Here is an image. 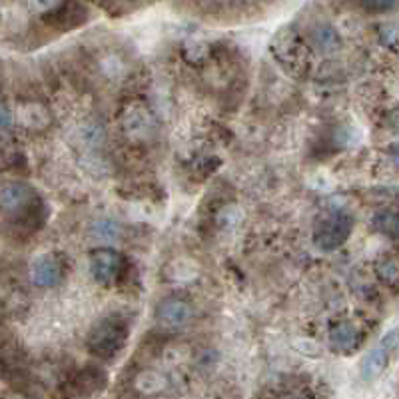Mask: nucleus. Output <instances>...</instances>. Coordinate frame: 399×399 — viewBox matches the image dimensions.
<instances>
[{"mask_svg":"<svg viewBox=\"0 0 399 399\" xmlns=\"http://www.w3.org/2000/svg\"><path fill=\"white\" fill-rule=\"evenodd\" d=\"M128 335H130V329H128V324L124 318L106 316L90 329L88 339H86V348L98 359L112 361L124 350Z\"/></svg>","mask_w":399,"mask_h":399,"instance_id":"1","label":"nucleus"},{"mask_svg":"<svg viewBox=\"0 0 399 399\" xmlns=\"http://www.w3.org/2000/svg\"><path fill=\"white\" fill-rule=\"evenodd\" d=\"M353 218L344 210H333L326 214L324 218L318 220L313 228V244L324 250V252H333L342 248L348 237L352 235Z\"/></svg>","mask_w":399,"mask_h":399,"instance_id":"2","label":"nucleus"},{"mask_svg":"<svg viewBox=\"0 0 399 399\" xmlns=\"http://www.w3.org/2000/svg\"><path fill=\"white\" fill-rule=\"evenodd\" d=\"M398 346H399V329L387 331V333L379 339V344L374 346V348L368 352V355L363 357L361 368H359L361 379L368 381V383L376 381L377 377L383 374V370L387 368L389 357H391V353L398 350Z\"/></svg>","mask_w":399,"mask_h":399,"instance_id":"3","label":"nucleus"},{"mask_svg":"<svg viewBox=\"0 0 399 399\" xmlns=\"http://www.w3.org/2000/svg\"><path fill=\"white\" fill-rule=\"evenodd\" d=\"M194 318V305L184 296H168L156 307V322L170 329L188 326Z\"/></svg>","mask_w":399,"mask_h":399,"instance_id":"4","label":"nucleus"},{"mask_svg":"<svg viewBox=\"0 0 399 399\" xmlns=\"http://www.w3.org/2000/svg\"><path fill=\"white\" fill-rule=\"evenodd\" d=\"M122 254L114 248L102 246L90 252V274L102 285L116 282L122 272Z\"/></svg>","mask_w":399,"mask_h":399,"instance_id":"5","label":"nucleus"},{"mask_svg":"<svg viewBox=\"0 0 399 399\" xmlns=\"http://www.w3.org/2000/svg\"><path fill=\"white\" fill-rule=\"evenodd\" d=\"M36 206H40V202L26 184H6L0 190V208L8 214L32 216Z\"/></svg>","mask_w":399,"mask_h":399,"instance_id":"6","label":"nucleus"},{"mask_svg":"<svg viewBox=\"0 0 399 399\" xmlns=\"http://www.w3.org/2000/svg\"><path fill=\"white\" fill-rule=\"evenodd\" d=\"M30 276H32L34 285L38 287H54L62 280V266L52 256H40L34 259L30 268Z\"/></svg>","mask_w":399,"mask_h":399,"instance_id":"7","label":"nucleus"},{"mask_svg":"<svg viewBox=\"0 0 399 399\" xmlns=\"http://www.w3.org/2000/svg\"><path fill=\"white\" fill-rule=\"evenodd\" d=\"M122 126H124L128 136H132V138H146L152 132V116H150V112L144 106L136 104V106L126 110Z\"/></svg>","mask_w":399,"mask_h":399,"instance_id":"8","label":"nucleus"},{"mask_svg":"<svg viewBox=\"0 0 399 399\" xmlns=\"http://www.w3.org/2000/svg\"><path fill=\"white\" fill-rule=\"evenodd\" d=\"M106 383V377L102 374V370L98 368H84L82 372H78L74 376V387H72V396H84V398H92L98 394Z\"/></svg>","mask_w":399,"mask_h":399,"instance_id":"9","label":"nucleus"},{"mask_svg":"<svg viewBox=\"0 0 399 399\" xmlns=\"http://www.w3.org/2000/svg\"><path fill=\"white\" fill-rule=\"evenodd\" d=\"M329 344L335 352H353L359 344V331L350 322H342L329 329Z\"/></svg>","mask_w":399,"mask_h":399,"instance_id":"10","label":"nucleus"},{"mask_svg":"<svg viewBox=\"0 0 399 399\" xmlns=\"http://www.w3.org/2000/svg\"><path fill=\"white\" fill-rule=\"evenodd\" d=\"M18 120L23 122V126L30 128V130H42V128H47L48 122H50V114H48V110L42 104L28 102V104L21 106Z\"/></svg>","mask_w":399,"mask_h":399,"instance_id":"11","label":"nucleus"},{"mask_svg":"<svg viewBox=\"0 0 399 399\" xmlns=\"http://www.w3.org/2000/svg\"><path fill=\"white\" fill-rule=\"evenodd\" d=\"M311 42H313V47L318 48L320 52H333L342 44L337 30L333 26H329V24H318L311 30Z\"/></svg>","mask_w":399,"mask_h":399,"instance_id":"12","label":"nucleus"},{"mask_svg":"<svg viewBox=\"0 0 399 399\" xmlns=\"http://www.w3.org/2000/svg\"><path fill=\"white\" fill-rule=\"evenodd\" d=\"M374 228L379 234L387 235L391 240H399V211L381 210L374 216Z\"/></svg>","mask_w":399,"mask_h":399,"instance_id":"13","label":"nucleus"},{"mask_svg":"<svg viewBox=\"0 0 399 399\" xmlns=\"http://www.w3.org/2000/svg\"><path fill=\"white\" fill-rule=\"evenodd\" d=\"M377 274L383 282L396 285V283H399V263L394 258L381 259L377 263Z\"/></svg>","mask_w":399,"mask_h":399,"instance_id":"14","label":"nucleus"},{"mask_svg":"<svg viewBox=\"0 0 399 399\" xmlns=\"http://www.w3.org/2000/svg\"><path fill=\"white\" fill-rule=\"evenodd\" d=\"M92 232H94V235L98 240L112 242V240H116L118 237V226L114 222H110V220H100V222H96L94 224Z\"/></svg>","mask_w":399,"mask_h":399,"instance_id":"15","label":"nucleus"},{"mask_svg":"<svg viewBox=\"0 0 399 399\" xmlns=\"http://www.w3.org/2000/svg\"><path fill=\"white\" fill-rule=\"evenodd\" d=\"M10 112H8V108L4 106V104H0V128H4V126H8L10 124Z\"/></svg>","mask_w":399,"mask_h":399,"instance_id":"16","label":"nucleus"},{"mask_svg":"<svg viewBox=\"0 0 399 399\" xmlns=\"http://www.w3.org/2000/svg\"><path fill=\"white\" fill-rule=\"evenodd\" d=\"M56 4V0H34V6H38V8H50V6H54Z\"/></svg>","mask_w":399,"mask_h":399,"instance_id":"17","label":"nucleus"},{"mask_svg":"<svg viewBox=\"0 0 399 399\" xmlns=\"http://www.w3.org/2000/svg\"><path fill=\"white\" fill-rule=\"evenodd\" d=\"M391 158H394V162L399 166V142H396V144L391 146Z\"/></svg>","mask_w":399,"mask_h":399,"instance_id":"18","label":"nucleus"},{"mask_svg":"<svg viewBox=\"0 0 399 399\" xmlns=\"http://www.w3.org/2000/svg\"><path fill=\"white\" fill-rule=\"evenodd\" d=\"M296 399H311V398H305V396H304V398H296Z\"/></svg>","mask_w":399,"mask_h":399,"instance_id":"19","label":"nucleus"}]
</instances>
